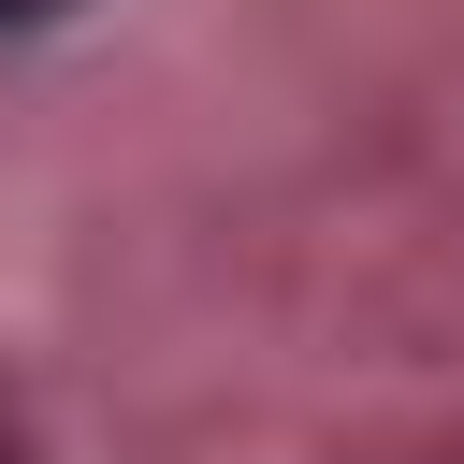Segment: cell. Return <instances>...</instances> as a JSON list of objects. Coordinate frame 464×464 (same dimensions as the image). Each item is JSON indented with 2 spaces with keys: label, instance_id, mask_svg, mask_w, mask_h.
<instances>
[{
  "label": "cell",
  "instance_id": "cell-1",
  "mask_svg": "<svg viewBox=\"0 0 464 464\" xmlns=\"http://www.w3.org/2000/svg\"><path fill=\"white\" fill-rule=\"evenodd\" d=\"M29 14H58V0H0V29H29Z\"/></svg>",
  "mask_w": 464,
  "mask_h": 464
},
{
  "label": "cell",
  "instance_id": "cell-2",
  "mask_svg": "<svg viewBox=\"0 0 464 464\" xmlns=\"http://www.w3.org/2000/svg\"><path fill=\"white\" fill-rule=\"evenodd\" d=\"M0 464H14V450H0Z\"/></svg>",
  "mask_w": 464,
  "mask_h": 464
}]
</instances>
